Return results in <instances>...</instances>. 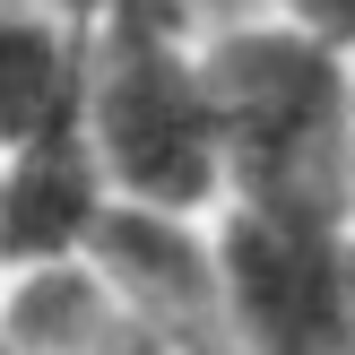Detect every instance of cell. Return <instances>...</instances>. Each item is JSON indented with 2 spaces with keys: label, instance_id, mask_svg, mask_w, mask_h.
Masks as SVG:
<instances>
[{
  "label": "cell",
  "instance_id": "cell-1",
  "mask_svg": "<svg viewBox=\"0 0 355 355\" xmlns=\"http://www.w3.org/2000/svg\"><path fill=\"white\" fill-rule=\"evenodd\" d=\"M87 148L113 200L217 217L225 130L208 87V17L191 0H96L87 9Z\"/></svg>",
  "mask_w": 355,
  "mask_h": 355
},
{
  "label": "cell",
  "instance_id": "cell-2",
  "mask_svg": "<svg viewBox=\"0 0 355 355\" xmlns=\"http://www.w3.org/2000/svg\"><path fill=\"white\" fill-rule=\"evenodd\" d=\"M355 61L286 17L234 9L208 17V87L225 130V200H338V130H347Z\"/></svg>",
  "mask_w": 355,
  "mask_h": 355
},
{
  "label": "cell",
  "instance_id": "cell-3",
  "mask_svg": "<svg viewBox=\"0 0 355 355\" xmlns=\"http://www.w3.org/2000/svg\"><path fill=\"white\" fill-rule=\"evenodd\" d=\"M217 277L234 355H355V217L338 200H225Z\"/></svg>",
  "mask_w": 355,
  "mask_h": 355
},
{
  "label": "cell",
  "instance_id": "cell-4",
  "mask_svg": "<svg viewBox=\"0 0 355 355\" xmlns=\"http://www.w3.org/2000/svg\"><path fill=\"white\" fill-rule=\"evenodd\" d=\"M104 217H113V182H104L87 130L78 139H35V148L0 156V277L87 260Z\"/></svg>",
  "mask_w": 355,
  "mask_h": 355
},
{
  "label": "cell",
  "instance_id": "cell-5",
  "mask_svg": "<svg viewBox=\"0 0 355 355\" xmlns=\"http://www.w3.org/2000/svg\"><path fill=\"white\" fill-rule=\"evenodd\" d=\"M87 130V9L0 0V156Z\"/></svg>",
  "mask_w": 355,
  "mask_h": 355
},
{
  "label": "cell",
  "instance_id": "cell-6",
  "mask_svg": "<svg viewBox=\"0 0 355 355\" xmlns=\"http://www.w3.org/2000/svg\"><path fill=\"white\" fill-rule=\"evenodd\" d=\"M252 9H269V17H286V26L321 35L329 52H347V61H355V0H252Z\"/></svg>",
  "mask_w": 355,
  "mask_h": 355
},
{
  "label": "cell",
  "instance_id": "cell-7",
  "mask_svg": "<svg viewBox=\"0 0 355 355\" xmlns=\"http://www.w3.org/2000/svg\"><path fill=\"white\" fill-rule=\"evenodd\" d=\"M338 208L355 217V78H347V130H338Z\"/></svg>",
  "mask_w": 355,
  "mask_h": 355
},
{
  "label": "cell",
  "instance_id": "cell-8",
  "mask_svg": "<svg viewBox=\"0 0 355 355\" xmlns=\"http://www.w3.org/2000/svg\"><path fill=\"white\" fill-rule=\"evenodd\" d=\"M52 9H96V0H52Z\"/></svg>",
  "mask_w": 355,
  "mask_h": 355
},
{
  "label": "cell",
  "instance_id": "cell-9",
  "mask_svg": "<svg viewBox=\"0 0 355 355\" xmlns=\"http://www.w3.org/2000/svg\"><path fill=\"white\" fill-rule=\"evenodd\" d=\"M0 355H17V347H9V321H0Z\"/></svg>",
  "mask_w": 355,
  "mask_h": 355
}]
</instances>
